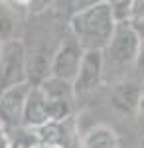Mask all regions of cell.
<instances>
[{"instance_id":"cell-1","label":"cell","mask_w":144,"mask_h":148,"mask_svg":"<svg viewBox=\"0 0 144 148\" xmlns=\"http://www.w3.org/2000/svg\"><path fill=\"white\" fill-rule=\"evenodd\" d=\"M117 24L109 2H89L69 18V34L83 51H103L109 46Z\"/></svg>"},{"instance_id":"cell-2","label":"cell","mask_w":144,"mask_h":148,"mask_svg":"<svg viewBox=\"0 0 144 148\" xmlns=\"http://www.w3.org/2000/svg\"><path fill=\"white\" fill-rule=\"evenodd\" d=\"M138 44L140 38L130 24H117L109 46L103 49V81L117 85L126 79V73L134 67Z\"/></svg>"},{"instance_id":"cell-3","label":"cell","mask_w":144,"mask_h":148,"mask_svg":"<svg viewBox=\"0 0 144 148\" xmlns=\"http://www.w3.org/2000/svg\"><path fill=\"white\" fill-rule=\"evenodd\" d=\"M36 87H40V91L44 95L49 123H61V121L71 119L73 103H75V93H73L71 83L56 79V77H47Z\"/></svg>"},{"instance_id":"cell-4","label":"cell","mask_w":144,"mask_h":148,"mask_svg":"<svg viewBox=\"0 0 144 148\" xmlns=\"http://www.w3.org/2000/svg\"><path fill=\"white\" fill-rule=\"evenodd\" d=\"M24 83H28L26 46L22 40H12L0 47V91Z\"/></svg>"},{"instance_id":"cell-5","label":"cell","mask_w":144,"mask_h":148,"mask_svg":"<svg viewBox=\"0 0 144 148\" xmlns=\"http://www.w3.org/2000/svg\"><path fill=\"white\" fill-rule=\"evenodd\" d=\"M81 57H83V49L79 47V44L69 34L67 38H63L57 44V47L51 53V59H49V77L73 83L75 75H77L79 63H81Z\"/></svg>"},{"instance_id":"cell-6","label":"cell","mask_w":144,"mask_h":148,"mask_svg":"<svg viewBox=\"0 0 144 148\" xmlns=\"http://www.w3.org/2000/svg\"><path fill=\"white\" fill-rule=\"evenodd\" d=\"M103 83V51H83L77 75L73 79L75 99L93 93Z\"/></svg>"},{"instance_id":"cell-7","label":"cell","mask_w":144,"mask_h":148,"mask_svg":"<svg viewBox=\"0 0 144 148\" xmlns=\"http://www.w3.org/2000/svg\"><path fill=\"white\" fill-rule=\"evenodd\" d=\"M30 91V83L16 85L6 91H0V125L4 126H20L26 97Z\"/></svg>"},{"instance_id":"cell-8","label":"cell","mask_w":144,"mask_h":148,"mask_svg":"<svg viewBox=\"0 0 144 148\" xmlns=\"http://www.w3.org/2000/svg\"><path fill=\"white\" fill-rule=\"evenodd\" d=\"M142 95V87L136 79H124L112 85L111 91V105L122 114H136L138 101Z\"/></svg>"},{"instance_id":"cell-9","label":"cell","mask_w":144,"mask_h":148,"mask_svg":"<svg viewBox=\"0 0 144 148\" xmlns=\"http://www.w3.org/2000/svg\"><path fill=\"white\" fill-rule=\"evenodd\" d=\"M18 6L20 2H0V44L20 40L24 18Z\"/></svg>"},{"instance_id":"cell-10","label":"cell","mask_w":144,"mask_h":148,"mask_svg":"<svg viewBox=\"0 0 144 148\" xmlns=\"http://www.w3.org/2000/svg\"><path fill=\"white\" fill-rule=\"evenodd\" d=\"M49 123L47 119V109H45L44 95L40 91V87H32L26 97V105H24V114H22V125L28 128H40Z\"/></svg>"},{"instance_id":"cell-11","label":"cell","mask_w":144,"mask_h":148,"mask_svg":"<svg viewBox=\"0 0 144 148\" xmlns=\"http://www.w3.org/2000/svg\"><path fill=\"white\" fill-rule=\"evenodd\" d=\"M81 146L83 148H119L121 140H119V134L115 132V128H111L107 125H97L83 136Z\"/></svg>"},{"instance_id":"cell-12","label":"cell","mask_w":144,"mask_h":148,"mask_svg":"<svg viewBox=\"0 0 144 148\" xmlns=\"http://www.w3.org/2000/svg\"><path fill=\"white\" fill-rule=\"evenodd\" d=\"M109 6H111L115 24H130L132 0H112V2H109Z\"/></svg>"},{"instance_id":"cell-13","label":"cell","mask_w":144,"mask_h":148,"mask_svg":"<svg viewBox=\"0 0 144 148\" xmlns=\"http://www.w3.org/2000/svg\"><path fill=\"white\" fill-rule=\"evenodd\" d=\"M132 71L138 83H140V79L144 81V40H140V44H138V51H136V57H134Z\"/></svg>"},{"instance_id":"cell-14","label":"cell","mask_w":144,"mask_h":148,"mask_svg":"<svg viewBox=\"0 0 144 148\" xmlns=\"http://www.w3.org/2000/svg\"><path fill=\"white\" fill-rule=\"evenodd\" d=\"M144 24V0H132V12H130V26L138 28Z\"/></svg>"},{"instance_id":"cell-15","label":"cell","mask_w":144,"mask_h":148,"mask_svg":"<svg viewBox=\"0 0 144 148\" xmlns=\"http://www.w3.org/2000/svg\"><path fill=\"white\" fill-rule=\"evenodd\" d=\"M136 119H138V125L144 128V89L140 95V101H138V109H136Z\"/></svg>"},{"instance_id":"cell-16","label":"cell","mask_w":144,"mask_h":148,"mask_svg":"<svg viewBox=\"0 0 144 148\" xmlns=\"http://www.w3.org/2000/svg\"><path fill=\"white\" fill-rule=\"evenodd\" d=\"M0 148H10V136L2 125H0Z\"/></svg>"},{"instance_id":"cell-17","label":"cell","mask_w":144,"mask_h":148,"mask_svg":"<svg viewBox=\"0 0 144 148\" xmlns=\"http://www.w3.org/2000/svg\"><path fill=\"white\" fill-rule=\"evenodd\" d=\"M134 30H136L138 38H140V40H144V24H142V26H138V28H134Z\"/></svg>"},{"instance_id":"cell-18","label":"cell","mask_w":144,"mask_h":148,"mask_svg":"<svg viewBox=\"0 0 144 148\" xmlns=\"http://www.w3.org/2000/svg\"><path fill=\"white\" fill-rule=\"evenodd\" d=\"M28 148H59V146H49V144H40V142H36L34 146H28Z\"/></svg>"},{"instance_id":"cell-19","label":"cell","mask_w":144,"mask_h":148,"mask_svg":"<svg viewBox=\"0 0 144 148\" xmlns=\"http://www.w3.org/2000/svg\"><path fill=\"white\" fill-rule=\"evenodd\" d=\"M140 148H144V138H142V142H140Z\"/></svg>"},{"instance_id":"cell-20","label":"cell","mask_w":144,"mask_h":148,"mask_svg":"<svg viewBox=\"0 0 144 148\" xmlns=\"http://www.w3.org/2000/svg\"><path fill=\"white\" fill-rule=\"evenodd\" d=\"M0 47H2V44H0Z\"/></svg>"}]
</instances>
